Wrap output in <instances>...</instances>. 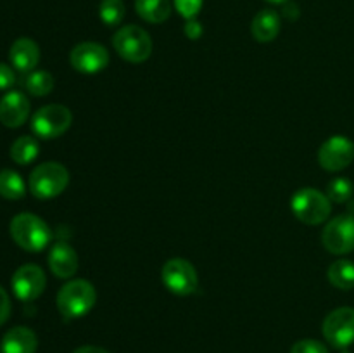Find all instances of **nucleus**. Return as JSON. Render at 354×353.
<instances>
[{
	"label": "nucleus",
	"instance_id": "obj_1",
	"mask_svg": "<svg viewBox=\"0 0 354 353\" xmlns=\"http://www.w3.org/2000/svg\"><path fill=\"white\" fill-rule=\"evenodd\" d=\"M10 237L24 251L38 253L52 241V230L37 215L19 213L10 220Z\"/></svg>",
	"mask_w": 354,
	"mask_h": 353
},
{
	"label": "nucleus",
	"instance_id": "obj_2",
	"mask_svg": "<svg viewBox=\"0 0 354 353\" xmlns=\"http://www.w3.org/2000/svg\"><path fill=\"white\" fill-rule=\"evenodd\" d=\"M97 301V291L92 282L85 279L69 280L57 293V308L64 318L85 317Z\"/></svg>",
	"mask_w": 354,
	"mask_h": 353
},
{
	"label": "nucleus",
	"instance_id": "obj_3",
	"mask_svg": "<svg viewBox=\"0 0 354 353\" xmlns=\"http://www.w3.org/2000/svg\"><path fill=\"white\" fill-rule=\"evenodd\" d=\"M69 183V172L64 165L57 161H47L38 165L33 172L30 173V185L31 194L38 199H52L57 197L66 190Z\"/></svg>",
	"mask_w": 354,
	"mask_h": 353
},
{
	"label": "nucleus",
	"instance_id": "obj_4",
	"mask_svg": "<svg viewBox=\"0 0 354 353\" xmlns=\"http://www.w3.org/2000/svg\"><path fill=\"white\" fill-rule=\"evenodd\" d=\"M290 208H292L294 217L308 225L324 224L330 217L332 211L330 199L327 197V194L311 189V187L297 190L290 201Z\"/></svg>",
	"mask_w": 354,
	"mask_h": 353
},
{
	"label": "nucleus",
	"instance_id": "obj_5",
	"mask_svg": "<svg viewBox=\"0 0 354 353\" xmlns=\"http://www.w3.org/2000/svg\"><path fill=\"white\" fill-rule=\"evenodd\" d=\"M113 45L118 55L128 62H144L152 54L151 35L140 26L128 24L120 28L113 37Z\"/></svg>",
	"mask_w": 354,
	"mask_h": 353
},
{
	"label": "nucleus",
	"instance_id": "obj_6",
	"mask_svg": "<svg viewBox=\"0 0 354 353\" xmlns=\"http://www.w3.org/2000/svg\"><path fill=\"white\" fill-rule=\"evenodd\" d=\"M73 123V114L62 104H48L33 114L31 130L40 138H57L68 132Z\"/></svg>",
	"mask_w": 354,
	"mask_h": 353
},
{
	"label": "nucleus",
	"instance_id": "obj_7",
	"mask_svg": "<svg viewBox=\"0 0 354 353\" xmlns=\"http://www.w3.org/2000/svg\"><path fill=\"white\" fill-rule=\"evenodd\" d=\"M162 284L178 296H189L197 289L199 277L196 266L185 258H171L165 263L161 272Z\"/></svg>",
	"mask_w": 354,
	"mask_h": 353
},
{
	"label": "nucleus",
	"instance_id": "obj_8",
	"mask_svg": "<svg viewBox=\"0 0 354 353\" xmlns=\"http://www.w3.org/2000/svg\"><path fill=\"white\" fill-rule=\"evenodd\" d=\"M324 336L330 346L346 350L354 343V308L341 307L325 317Z\"/></svg>",
	"mask_w": 354,
	"mask_h": 353
},
{
	"label": "nucleus",
	"instance_id": "obj_9",
	"mask_svg": "<svg viewBox=\"0 0 354 353\" xmlns=\"http://www.w3.org/2000/svg\"><path fill=\"white\" fill-rule=\"evenodd\" d=\"M322 242L325 249L334 255H346L354 249V217L353 215H339L332 218L324 228Z\"/></svg>",
	"mask_w": 354,
	"mask_h": 353
},
{
	"label": "nucleus",
	"instance_id": "obj_10",
	"mask_svg": "<svg viewBox=\"0 0 354 353\" xmlns=\"http://www.w3.org/2000/svg\"><path fill=\"white\" fill-rule=\"evenodd\" d=\"M354 159V142L344 135H334L322 144L318 161L327 172H341L348 168Z\"/></svg>",
	"mask_w": 354,
	"mask_h": 353
},
{
	"label": "nucleus",
	"instance_id": "obj_11",
	"mask_svg": "<svg viewBox=\"0 0 354 353\" xmlns=\"http://www.w3.org/2000/svg\"><path fill=\"white\" fill-rule=\"evenodd\" d=\"M69 61L76 71L93 75L106 69V66L109 64V52L97 42H82L71 51Z\"/></svg>",
	"mask_w": 354,
	"mask_h": 353
},
{
	"label": "nucleus",
	"instance_id": "obj_12",
	"mask_svg": "<svg viewBox=\"0 0 354 353\" xmlns=\"http://www.w3.org/2000/svg\"><path fill=\"white\" fill-rule=\"evenodd\" d=\"M10 284H12V291L17 300L33 301L44 293L47 279H45V273L40 266L28 263V265L19 266L14 272Z\"/></svg>",
	"mask_w": 354,
	"mask_h": 353
},
{
	"label": "nucleus",
	"instance_id": "obj_13",
	"mask_svg": "<svg viewBox=\"0 0 354 353\" xmlns=\"http://www.w3.org/2000/svg\"><path fill=\"white\" fill-rule=\"evenodd\" d=\"M30 116V100L19 90H10L0 99V121L9 128L24 125Z\"/></svg>",
	"mask_w": 354,
	"mask_h": 353
},
{
	"label": "nucleus",
	"instance_id": "obj_14",
	"mask_svg": "<svg viewBox=\"0 0 354 353\" xmlns=\"http://www.w3.org/2000/svg\"><path fill=\"white\" fill-rule=\"evenodd\" d=\"M48 266L59 279H69L78 270V255L68 242H55L48 251Z\"/></svg>",
	"mask_w": 354,
	"mask_h": 353
},
{
	"label": "nucleus",
	"instance_id": "obj_15",
	"mask_svg": "<svg viewBox=\"0 0 354 353\" xmlns=\"http://www.w3.org/2000/svg\"><path fill=\"white\" fill-rule=\"evenodd\" d=\"M10 64L21 73H31L37 68L38 61H40V48H38L37 42L31 38L21 37L10 45L9 51Z\"/></svg>",
	"mask_w": 354,
	"mask_h": 353
},
{
	"label": "nucleus",
	"instance_id": "obj_16",
	"mask_svg": "<svg viewBox=\"0 0 354 353\" xmlns=\"http://www.w3.org/2000/svg\"><path fill=\"white\" fill-rule=\"evenodd\" d=\"M37 346V334L30 327L19 325L6 332L0 343V353H35Z\"/></svg>",
	"mask_w": 354,
	"mask_h": 353
},
{
	"label": "nucleus",
	"instance_id": "obj_17",
	"mask_svg": "<svg viewBox=\"0 0 354 353\" xmlns=\"http://www.w3.org/2000/svg\"><path fill=\"white\" fill-rule=\"evenodd\" d=\"M280 16L272 9H263L259 10L258 14L254 16L251 24V31L252 37L256 38L258 42H272L279 37L280 33Z\"/></svg>",
	"mask_w": 354,
	"mask_h": 353
},
{
	"label": "nucleus",
	"instance_id": "obj_18",
	"mask_svg": "<svg viewBox=\"0 0 354 353\" xmlns=\"http://www.w3.org/2000/svg\"><path fill=\"white\" fill-rule=\"evenodd\" d=\"M135 10L147 23H165L171 16L169 0H135Z\"/></svg>",
	"mask_w": 354,
	"mask_h": 353
},
{
	"label": "nucleus",
	"instance_id": "obj_19",
	"mask_svg": "<svg viewBox=\"0 0 354 353\" xmlns=\"http://www.w3.org/2000/svg\"><path fill=\"white\" fill-rule=\"evenodd\" d=\"M328 280L337 289H354V262L351 260H335L328 266Z\"/></svg>",
	"mask_w": 354,
	"mask_h": 353
},
{
	"label": "nucleus",
	"instance_id": "obj_20",
	"mask_svg": "<svg viewBox=\"0 0 354 353\" xmlns=\"http://www.w3.org/2000/svg\"><path fill=\"white\" fill-rule=\"evenodd\" d=\"M40 152V145L35 137L30 135H23V137L16 138L14 144L10 145V158L17 165H30L31 161H35Z\"/></svg>",
	"mask_w": 354,
	"mask_h": 353
},
{
	"label": "nucleus",
	"instance_id": "obj_21",
	"mask_svg": "<svg viewBox=\"0 0 354 353\" xmlns=\"http://www.w3.org/2000/svg\"><path fill=\"white\" fill-rule=\"evenodd\" d=\"M26 194V185L21 175L14 170H0V196L6 199L16 201Z\"/></svg>",
	"mask_w": 354,
	"mask_h": 353
},
{
	"label": "nucleus",
	"instance_id": "obj_22",
	"mask_svg": "<svg viewBox=\"0 0 354 353\" xmlns=\"http://www.w3.org/2000/svg\"><path fill=\"white\" fill-rule=\"evenodd\" d=\"M24 87L35 97L48 96L54 89V76L48 71H31L24 78Z\"/></svg>",
	"mask_w": 354,
	"mask_h": 353
},
{
	"label": "nucleus",
	"instance_id": "obj_23",
	"mask_svg": "<svg viewBox=\"0 0 354 353\" xmlns=\"http://www.w3.org/2000/svg\"><path fill=\"white\" fill-rule=\"evenodd\" d=\"M99 16L106 26H116L124 17L123 0H102L99 6Z\"/></svg>",
	"mask_w": 354,
	"mask_h": 353
},
{
	"label": "nucleus",
	"instance_id": "obj_24",
	"mask_svg": "<svg viewBox=\"0 0 354 353\" xmlns=\"http://www.w3.org/2000/svg\"><path fill=\"white\" fill-rule=\"evenodd\" d=\"M354 185L349 179L344 176H339L334 179L332 182H328L327 185V197L332 203H348L353 196Z\"/></svg>",
	"mask_w": 354,
	"mask_h": 353
},
{
	"label": "nucleus",
	"instance_id": "obj_25",
	"mask_svg": "<svg viewBox=\"0 0 354 353\" xmlns=\"http://www.w3.org/2000/svg\"><path fill=\"white\" fill-rule=\"evenodd\" d=\"M290 353H328V348L317 339H301L294 343Z\"/></svg>",
	"mask_w": 354,
	"mask_h": 353
},
{
	"label": "nucleus",
	"instance_id": "obj_26",
	"mask_svg": "<svg viewBox=\"0 0 354 353\" xmlns=\"http://www.w3.org/2000/svg\"><path fill=\"white\" fill-rule=\"evenodd\" d=\"M175 7L185 19H196L203 7V0H175Z\"/></svg>",
	"mask_w": 354,
	"mask_h": 353
},
{
	"label": "nucleus",
	"instance_id": "obj_27",
	"mask_svg": "<svg viewBox=\"0 0 354 353\" xmlns=\"http://www.w3.org/2000/svg\"><path fill=\"white\" fill-rule=\"evenodd\" d=\"M16 83V73L10 66L0 62V90H7Z\"/></svg>",
	"mask_w": 354,
	"mask_h": 353
},
{
	"label": "nucleus",
	"instance_id": "obj_28",
	"mask_svg": "<svg viewBox=\"0 0 354 353\" xmlns=\"http://www.w3.org/2000/svg\"><path fill=\"white\" fill-rule=\"evenodd\" d=\"M10 315V300L7 291L0 286V325L9 318Z\"/></svg>",
	"mask_w": 354,
	"mask_h": 353
},
{
	"label": "nucleus",
	"instance_id": "obj_29",
	"mask_svg": "<svg viewBox=\"0 0 354 353\" xmlns=\"http://www.w3.org/2000/svg\"><path fill=\"white\" fill-rule=\"evenodd\" d=\"M185 35L190 38V40H197V38L203 35V26L197 19H187L185 24Z\"/></svg>",
	"mask_w": 354,
	"mask_h": 353
},
{
	"label": "nucleus",
	"instance_id": "obj_30",
	"mask_svg": "<svg viewBox=\"0 0 354 353\" xmlns=\"http://www.w3.org/2000/svg\"><path fill=\"white\" fill-rule=\"evenodd\" d=\"M73 353H109V352L104 348H100V346L86 345V346H80V348H76Z\"/></svg>",
	"mask_w": 354,
	"mask_h": 353
},
{
	"label": "nucleus",
	"instance_id": "obj_31",
	"mask_svg": "<svg viewBox=\"0 0 354 353\" xmlns=\"http://www.w3.org/2000/svg\"><path fill=\"white\" fill-rule=\"evenodd\" d=\"M266 2H270V3H283V2H287V0H266Z\"/></svg>",
	"mask_w": 354,
	"mask_h": 353
}]
</instances>
